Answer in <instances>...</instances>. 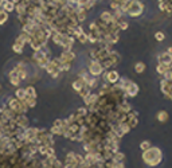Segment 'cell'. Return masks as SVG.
<instances>
[{
  "instance_id": "cell-1",
  "label": "cell",
  "mask_w": 172,
  "mask_h": 168,
  "mask_svg": "<svg viewBox=\"0 0 172 168\" xmlns=\"http://www.w3.org/2000/svg\"><path fill=\"white\" fill-rule=\"evenodd\" d=\"M141 160L147 164L148 167H157L160 163L163 162V152L159 147H152L147 149V151H142L141 154Z\"/></svg>"
},
{
  "instance_id": "cell-2",
  "label": "cell",
  "mask_w": 172,
  "mask_h": 168,
  "mask_svg": "<svg viewBox=\"0 0 172 168\" xmlns=\"http://www.w3.org/2000/svg\"><path fill=\"white\" fill-rule=\"evenodd\" d=\"M144 10H145V6L141 0H132L129 8L126 11V15L130 18H138L144 14Z\"/></svg>"
},
{
  "instance_id": "cell-3",
  "label": "cell",
  "mask_w": 172,
  "mask_h": 168,
  "mask_svg": "<svg viewBox=\"0 0 172 168\" xmlns=\"http://www.w3.org/2000/svg\"><path fill=\"white\" fill-rule=\"evenodd\" d=\"M101 78L104 82H106L109 85H116L120 80V73L114 69L110 70H104V73L101 74Z\"/></svg>"
},
{
  "instance_id": "cell-4",
  "label": "cell",
  "mask_w": 172,
  "mask_h": 168,
  "mask_svg": "<svg viewBox=\"0 0 172 168\" xmlns=\"http://www.w3.org/2000/svg\"><path fill=\"white\" fill-rule=\"evenodd\" d=\"M87 72L91 77H101V74L104 73V67L102 63L97 59H90L89 65H87Z\"/></svg>"
},
{
  "instance_id": "cell-5",
  "label": "cell",
  "mask_w": 172,
  "mask_h": 168,
  "mask_svg": "<svg viewBox=\"0 0 172 168\" xmlns=\"http://www.w3.org/2000/svg\"><path fill=\"white\" fill-rule=\"evenodd\" d=\"M160 90H162L164 98L170 100L172 96V81L166 80V78L162 77V81H160Z\"/></svg>"
},
{
  "instance_id": "cell-6",
  "label": "cell",
  "mask_w": 172,
  "mask_h": 168,
  "mask_svg": "<svg viewBox=\"0 0 172 168\" xmlns=\"http://www.w3.org/2000/svg\"><path fill=\"white\" fill-rule=\"evenodd\" d=\"M98 93H94V92H91L89 96L85 97V98H82L83 100V104H85V106L87 108V110H90L91 108H93L94 105L97 104V101H98Z\"/></svg>"
},
{
  "instance_id": "cell-7",
  "label": "cell",
  "mask_w": 172,
  "mask_h": 168,
  "mask_svg": "<svg viewBox=\"0 0 172 168\" xmlns=\"http://www.w3.org/2000/svg\"><path fill=\"white\" fill-rule=\"evenodd\" d=\"M77 58V55L74 51H62L59 54V59L62 63H73V61Z\"/></svg>"
},
{
  "instance_id": "cell-8",
  "label": "cell",
  "mask_w": 172,
  "mask_h": 168,
  "mask_svg": "<svg viewBox=\"0 0 172 168\" xmlns=\"http://www.w3.org/2000/svg\"><path fill=\"white\" fill-rule=\"evenodd\" d=\"M14 121L16 122L19 128L26 129V128H28V126H30V120L27 118V116H26V114H16L15 118H14Z\"/></svg>"
},
{
  "instance_id": "cell-9",
  "label": "cell",
  "mask_w": 172,
  "mask_h": 168,
  "mask_svg": "<svg viewBox=\"0 0 172 168\" xmlns=\"http://www.w3.org/2000/svg\"><path fill=\"white\" fill-rule=\"evenodd\" d=\"M38 132H39V128H34V126H28V128L24 129V133H26V141L30 143V141L35 140L38 137Z\"/></svg>"
},
{
  "instance_id": "cell-10",
  "label": "cell",
  "mask_w": 172,
  "mask_h": 168,
  "mask_svg": "<svg viewBox=\"0 0 172 168\" xmlns=\"http://www.w3.org/2000/svg\"><path fill=\"white\" fill-rule=\"evenodd\" d=\"M138 92H140L138 85L134 84V82H132L129 86L125 89V96H126V98H133V97H136L138 94Z\"/></svg>"
},
{
  "instance_id": "cell-11",
  "label": "cell",
  "mask_w": 172,
  "mask_h": 168,
  "mask_svg": "<svg viewBox=\"0 0 172 168\" xmlns=\"http://www.w3.org/2000/svg\"><path fill=\"white\" fill-rule=\"evenodd\" d=\"M77 12V19H78V23L82 24L83 22L87 19V15H89V11H87L85 7H78V8L75 10Z\"/></svg>"
},
{
  "instance_id": "cell-12",
  "label": "cell",
  "mask_w": 172,
  "mask_h": 168,
  "mask_svg": "<svg viewBox=\"0 0 172 168\" xmlns=\"http://www.w3.org/2000/svg\"><path fill=\"white\" fill-rule=\"evenodd\" d=\"M100 18L101 20H104V22H106L108 24H110V23H113V22H116V19H114V16H113V12L110 10H104L100 14Z\"/></svg>"
},
{
  "instance_id": "cell-13",
  "label": "cell",
  "mask_w": 172,
  "mask_h": 168,
  "mask_svg": "<svg viewBox=\"0 0 172 168\" xmlns=\"http://www.w3.org/2000/svg\"><path fill=\"white\" fill-rule=\"evenodd\" d=\"M8 78H10V82H11V85H12V86H19L20 82H22L19 74H18V72L15 70V67L12 69V72H10Z\"/></svg>"
},
{
  "instance_id": "cell-14",
  "label": "cell",
  "mask_w": 172,
  "mask_h": 168,
  "mask_svg": "<svg viewBox=\"0 0 172 168\" xmlns=\"http://www.w3.org/2000/svg\"><path fill=\"white\" fill-rule=\"evenodd\" d=\"M83 86H86V82L82 80V78H79V77H77V80L73 81V84H71V88H73V90L77 92V93H79L81 92V89Z\"/></svg>"
},
{
  "instance_id": "cell-15",
  "label": "cell",
  "mask_w": 172,
  "mask_h": 168,
  "mask_svg": "<svg viewBox=\"0 0 172 168\" xmlns=\"http://www.w3.org/2000/svg\"><path fill=\"white\" fill-rule=\"evenodd\" d=\"M117 108H118V110L121 112V113H129V112L133 109V108H132V105L129 102H128V98H125V100H122L121 102L118 104V105H117Z\"/></svg>"
},
{
  "instance_id": "cell-16",
  "label": "cell",
  "mask_w": 172,
  "mask_h": 168,
  "mask_svg": "<svg viewBox=\"0 0 172 168\" xmlns=\"http://www.w3.org/2000/svg\"><path fill=\"white\" fill-rule=\"evenodd\" d=\"M157 63H166V65H170L172 63V55L168 54L167 51L166 53H162L157 55Z\"/></svg>"
},
{
  "instance_id": "cell-17",
  "label": "cell",
  "mask_w": 172,
  "mask_h": 168,
  "mask_svg": "<svg viewBox=\"0 0 172 168\" xmlns=\"http://www.w3.org/2000/svg\"><path fill=\"white\" fill-rule=\"evenodd\" d=\"M132 82H133V81H130V78H128V77H120V80H118V82L116 84V86L120 88V89H122V90L125 92V89L129 86Z\"/></svg>"
},
{
  "instance_id": "cell-18",
  "label": "cell",
  "mask_w": 172,
  "mask_h": 168,
  "mask_svg": "<svg viewBox=\"0 0 172 168\" xmlns=\"http://www.w3.org/2000/svg\"><path fill=\"white\" fill-rule=\"evenodd\" d=\"M156 118L159 122H162V124H164V122L168 121V118H170V114H168L167 110H159L156 114Z\"/></svg>"
},
{
  "instance_id": "cell-19",
  "label": "cell",
  "mask_w": 172,
  "mask_h": 168,
  "mask_svg": "<svg viewBox=\"0 0 172 168\" xmlns=\"http://www.w3.org/2000/svg\"><path fill=\"white\" fill-rule=\"evenodd\" d=\"M86 85L91 89V90L98 89V88H100V77H90V80L87 81Z\"/></svg>"
},
{
  "instance_id": "cell-20",
  "label": "cell",
  "mask_w": 172,
  "mask_h": 168,
  "mask_svg": "<svg viewBox=\"0 0 172 168\" xmlns=\"http://www.w3.org/2000/svg\"><path fill=\"white\" fill-rule=\"evenodd\" d=\"M168 70H170V65H166V63H157V66H156V72L159 76H164Z\"/></svg>"
},
{
  "instance_id": "cell-21",
  "label": "cell",
  "mask_w": 172,
  "mask_h": 168,
  "mask_svg": "<svg viewBox=\"0 0 172 168\" xmlns=\"http://www.w3.org/2000/svg\"><path fill=\"white\" fill-rule=\"evenodd\" d=\"M3 8H4L6 12H11V11L15 10V3H14L12 0H4V3H3Z\"/></svg>"
},
{
  "instance_id": "cell-22",
  "label": "cell",
  "mask_w": 172,
  "mask_h": 168,
  "mask_svg": "<svg viewBox=\"0 0 172 168\" xmlns=\"http://www.w3.org/2000/svg\"><path fill=\"white\" fill-rule=\"evenodd\" d=\"M63 163H77V162H75V152H74V151L67 152V154L65 155Z\"/></svg>"
},
{
  "instance_id": "cell-23",
  "label": "cell",
  "mask_w": 172,
  "mask_h": 168,
  "mask_svg": "<svg viewBox=\"0 0 172 168\" xmlns=\"http://www.w3.org/2000/svg\"><path fill=\"white\" fill-rule=\"evenodd\" d=\"M125 159H126V156L125 154H122V152H120V151H117L114 155H113V162H116V163H120V162H125Z\"/></svg>"
},
{
  "instance_id": "cell-24",
  "label": "cell",
  "mask_w": 172,
  "mask_h": 168,
  "mask_svg": "<svg viewBox=\"0 0 172 168\" xmlns=\"http://www.w3.org/2000/svg\"><path fill=\"white\" fill-rule=\"evenodd\" d=\"M23 102L27 105V108L28 109H31V108H35V105H36V98H34V97H26L24 98V101Z\"/></svg>"
},
{
  "instance_id": "cell-25",
  "label": "cell",
  "mask_w": 172,
  "mask_h": 168,
  "mask_svg": "<svg viewBox=\"0 0 172 168\" xmlns=\"http://www.w3.org/2000/svg\"><path fill=\"white\" fill-rule=\"evenodd\" d=\"M87 108L86 106H81V108H77V110L74 112L75 117H85V116L87 114Z\"/></svg>"
},
{
  "instance_id": "cell-26",
  "label": "cell",
  "mask_w": 172,
  "mask_h": 168,
  "mask_svg": "<svg viewBox=\"0 0 172 168\" xmlns=\"http://www.w3.org/2000/svg\"><path fill=\"white\" fill-rule=\"evenodd\" d=\"M145 69H147V66H145L144 62H137L136 65H134V72L137 74H142L145 72Z\"/></svg>"
},
{
  "instance_id": "cell-27",
  "label": "cell",
  "mask_w": 172,
  "mask_h": 168,
  "mask_svg": "<svg viewBox=\"0 0 172 168\" xmlns=\"http://www.w3.org/2000/svg\"><path fill=\"white\" fill-rule=\"evenodd\" d=\"M24 90H26V96L36 98V90H35V88L32 86V85H28L27 88H24Z\"/></svg>"
},
{
  "instance_id": "cell-28",
  "label": "cell",
  "mask_w": 172,
  "mask_h": 168,
  "mask_svg": "<svg viewBox=\"0 0 172 168\" xmlns=\"http://www.w3.org/2000/svg\"><path fill=\"white\" fill-rule=\"evenodd\" d=\"M15 97H16V98H19L20 101H24V98L27 97V96H26V90L23 88H18L16 92H15Z\"/></svg>"
},
{
  "instance_id": "cell-29",
  "label": "cell",
  "mask_w": 172,
  "mask_h": 168,
  "mask_svg": "<svg viewBox=\"0 0 172 168\" xmlns=\"http://www.w3.org/2000/svg\"><path fill=\"white\" fill-rule=\"evenodd\" d=\"M49 132L53 134V136H62V133H63V128H57V126H51L49 129Z\"/></svg>"
},
{
  "instance_id": "cell-30",
  "label": "cell",
  "mask_w": 172,
  "mask_h": 168,
  "mask_svg": "<svg viewBox=\"0 0 172 168\" xmlns=\"http://www.w3.org/2000/svg\"><path fill=\"white\" fill-rule=\"evenodd\" d=\"M23 50H24V44H20V43H16V42L12 44V51H14V53L22 54V53H23Z\"/></svg>"
},
{
  "instance_id": "cell-31",
  "label": "cell",
  "mask_w": 172,
  "mask_h": 168,
  "mask_svg": "<svg viewBox=\"0 0 172 168\" xmlns=\"http://www.w3.org/2000/svg\"><path fill=\"white\" fill-rule=\"evenodd\" d=\"M91 92H93V90H91V89H90V88L86 85V86H83V88L81 89V92H79L78 94H79V97H81V98H85V97H87V96H89Z\"/></svg>"
},
{
  "instance_id": "cell-32",
  "label": "cell",
  "mask_w": 172,
  "mask_h": 168,
  "mask_svg": "<svg viewBox=\"0 0 172 168\" xmlns=\"http://www.w3.org/2000/svg\"><path fill=\"white\" fill-rule=\"evenodd\" d=\"M152 147V143L149 140H142L140 143V149L141 151H147V149H149Z\"/></svg>"
},
{
  "instance_id": "cell-33",
  "label": "cell",
  "mask_w": 172,
  "mask_h": 168,
  "mask_svg": "<svg viewBox=\"0 0 172 168\" xmlns=\"http://www.w3.org/2000/svg\"><path fill=\"white\" fill-rule=\"evenodd\" d=\"M118 26H120L121 31H126L129 28V22H126L125 19H121V20H118Z\"/></svg>"
},
{
  "instance_id": "cell-34",
  "label": "cell",
  "mask_w": 172,
  "mask_h": 168,
  "mask_svg": "<svg viewBox=\"0 0 172 168\" xmlns=\"http://www.w3.org/2000/svg\"><path fill=\"white\" fill-rule=\"evenodd\" d=\"M65 167V163H63V160H58L55 159L53 162V164H51V168H63Z\"/></svg>"
},
{
  "instance_id": "cell-35",
  "label": "cell",
  "mask_w": 172,
  "mask_h": 168,
  "mask_svg": "<svg viewBox=\"0 0 172 168\" xmlns=\"http://www.w3.org/2000/svg\"><path fill=\"white\" fill-rule=\"evenodd\" d=\"M155 39L157 40V42H163V40L166 39V34H164L163 31H156L155 32Z\"/></svg>"
},
{
  "instance_id": "cell-36",
  "label": "cell",
  "mask_w": 172,
  "mask_h": 168,
  "mask_svg": "<svg viewBox=\"0 0 172 168\" xmlns=\"http://www.w3.org/2000/svg\"><path fill=\"white\" fill-rule=\"evenodd\" d=\"M7 20H8V12L0 11V24H4Z\"/></svg>"
},
{
  "instance_id": "cell-37",
  "label": "cell",
  "mask_w": 172,
  "mask_h": 168,
  "mask_svg": "<svg viewBox=\"0 0 172 168\" xmlns=\"http://www.w3.org/2000/svg\"><path fill=\"white\" fill-rule=\"evenodd\" d=\"M71 70V63H62V66L59 67V72H70Z\"/></svg>"
},
{
  "instance_id": "cell-38",
  "label": "cell",
  "mask_w": 172,
  "mask_h": 168,
  "mask_svg": "<svg viewBox=\"0 0 172 168\" xmlns=\"http://www.w3.org/2000/svg\"><path fill=\"white\" fill-rule=\"evenodd\" d=\"M50 156H57L55 155V148H54V147H49V148H47L46 158H50Z\"/></svg>"
},
{
  "instance_id": "cell-39",
  "label": "cell",
  "mask_w": 172,
  "mask_h": 168,
  "mask_svg": "<svg viewBox=\"0 0 172 168\" xmlns=\"http://www.w3.org/2000/svg\"><path fill=\"white\" fill-rule=\"evenodd\" d=\"M53 125L57 126V128H63V120H61V118H57V120L53 122Z\"/></svg>"
},
{
  "instance_id": "cell-40",
  "label": "cell",
  "mask_w": 172,
  "mask_h": 168,
  "mask_svg": "<svg viewBox=\"0 0 172 168\" xmlns=\"http://www.w3.org/2000/svg\"><path fill=\"white\" fill-rule=\"evenodd\" d=\"M75 167H77V163H65L63 168H75Z\"/></svg>"
},
{
  "instance_id": "cell-41",
  "label": "cell",
  "mask_w": 172,
  "mask_h": 168,
  "mask_svg": "<svg viewBox=\"0 0 172 168\" xmlns=\"http://www.w3.org/2000/svg\"><path fill=\"white\" fill-rule=\"evenodd\" d=\"M167 53H168V54H171V55H172V46H170V47H168V48H167Z\"/></svg>"
},
{
  "instance_id": "cell-42",
  "label": "cell",
  "mask_w": 172,
  "mask_h": 168,
  "mask_svg": "<svg viewBox=\"0 0 172 168\" xmlns=\"http://www.w3.org/2000/svg\"><path fill=\"white\" fill-rule=\"evenodd\" d=\"M157 2H163V0H157Z\"/></svg>"
},
{
  "instance_id": "cell-43",
  "label": "cell",
  "mask_w": 172,
  "mask_h": 168,
  "mask_svg": "<svg viewBox=\"0 0 172 168\" xmlns=\"http://www.w3.org/2000/svg\"><path fill=\"white\" fill-rule=\"evenodd\" d=\"M170 100H171V101H172V96H171V98H170Z\"/></svg>"
},
{
  "instance_id": "cell-44",
  "label": "cell",
  "mask_w": 172,
  "mask_h": 168,
  "mask_svg": "<svg viewBox=\"0 0 172 168\" xmlns=\"http://www.w3.org/2000/svg\"><path fill=\"white\" fill-rule=\"evenodd\" d=\"M0 89H2V85H0Z\"/></svg>"
}]
</instances>
